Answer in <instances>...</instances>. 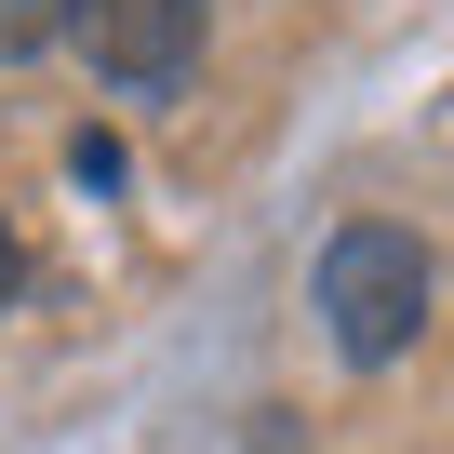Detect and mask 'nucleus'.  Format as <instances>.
Here are the masks:
<instances>
[{"label":"nucleus","mask_w":454,"mask_h":454,"mask_svg":"<svg viewBox=\"0 0 454 454\" xmlns=\"http://www.w3.org/2000/svg\"><path fill=\"white\" fill-rule=\"evenodd\" d=\"M321 334L348 361H401L427 334V241L414 227H334L321 241Z\"/></svg>","instance_id":"1"},{"label":"nucleus","mask_w":454,"mask_h":454,"mask_svg":"<svg viewBox=\"0 0 454 454\" xmlns=\"http://www.w3.org/2000/svg\"><path fill=\"white\" fill-rule=\"evenodd\" d=\"M200 14H214V0H67V41L94 54V81L174 94V81L200 67Z\"/></svg>","instance_id":"2"},{"label":"nucleus","mask_w":454,"mask_h":454,"mask_svg":"<svg viewBox=\"0 0 454 454\" xmlns=\"http://www.w3.org/2000/svg\"><path fill=\"white\" fill-rule=\"evenodd\" d=\"M54 27H67V0H0V54H41Z\"/></svg>","instance_id":"3"},{"label":"nucleus","mask_w":454,"mask_h":454,"mask_svg":"<svg viewBox=\"0 0 454 454\" xmlns=\"http://www.w3.org/2000/svg\"><path fill=\"white\" fill-rule=\"evenodd\" d=\"M14 268H27V254H14V227H0V308H14Z\"/></svg>","instance_id":"4"}]
</instances>
